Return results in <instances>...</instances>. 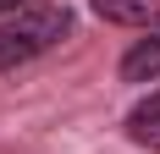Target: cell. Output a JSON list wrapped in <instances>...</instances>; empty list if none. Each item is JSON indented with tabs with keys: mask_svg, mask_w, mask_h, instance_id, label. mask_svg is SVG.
<instances>
[{
	"mask_svg": "<svg viewBox=\"0 0 160 154\" xmlns=\"http://www.w3.org/2000/svg\"><path fill=\"white\" fill-rule=\"evenodd\" d=\"M72 22L78 17L66 0H33L22 11L0 17V72H22L39 55H50L61 39H72Z\"/></svg>",
	"mask_w": 160,
	"mask_h": 154,
	"instance_id": "cell-1",
	"label": "cell"
},
{
	"mask_svg": "<svg viewBox=\"0 0 160 154\" xmlns=\"http://www.w3.org/2000/svg\"><path fill=\"white\" fill-rule=\"evenodd\" d=\"M88 11L105 28H160V0H88Z\"/></svg>",
	"mask_w": 160,
	"mask_h": 154,
	"instance_id": "cell-2",
	"label": "cell"
},
{
	"mask_svg": "<svg viewBox=\"0 0 160 154\" xmlns=\"http://www.w3.org/2000/svg\"><path fill=\"white\" fill-rule=\"evenodd\" d=\"M122 132H127V143H138V149L160 154V88H149L144 99L122 116Z\"/></svg>",
	"mask_w": 160,
	"mask_h": 154,
	"instance_id": "cell-3",
	"label": "cell"
},
{
	"mask_svg": "<svg viewBox=\"0 0 160 154\" xmlns=\"http://www.w3.org/2000/svg\"><path fill=\"white\" fill-rule=\"evenodd\" d=\"M116 72H122V83H144V88H149V83H160V28H149L144 39L122 55Z\"/></svg>",
	"mask_w": 160,
	"mask_h": 154,
	"instance_id": "cell-4",
	"label": "cell"
},
{
	"mask_svg": "<svg viewBox=\"0 0 160 154\" xmlns=\"http://www.w3.org/2000/svg\"><path fill=\"white\" fill-rule=\"evenodd\" d=\"M22 6H33V0H0V17H11V11H22Z\"/></svg>",
	"mask_w": 160,
	"mask_h": 154,
	"instance_id": "cell-5",
	"label": "cell"
}]
</instances>
